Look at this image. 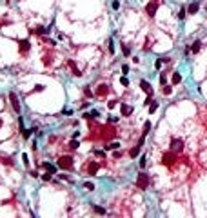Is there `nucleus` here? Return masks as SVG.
<instances>
[{"mask_svg": "<svg viewBox=\"0 0 207 218\" xmlns=\"http://www.w3.org/2000/svg\"><path fill=\"white\" fill-rule=\"evenodd\" d=\"M169 147H171L172 153H180V151H184V140H180V138H172L171 144H169Z\"/></svg>", "mask_w": 207, "mask_h": 218, "instance_id": "f257e3e1", "label": "nucleus"}, {"mask_svg": "<svg viewBox=\"0 0 207 218\" xmlns=\"http://www.w3.org/2000/svg\"><path fill=\"white\" fill-rule=\"evenodd\" d=\"M136 185L140 187V189H147V185H149V176H147L145 173H140V175H138V180H136Z\"/></svg>", "mask_w": 207, "mask_h": 218, "instance_id": "f03ea898", "label": "nucleus"}, {"mask_svg": "<svg viewBox=\"0 0 207 218\" xmlns=\"http://www.w3.org/2000/svg\"><path fill=\"white\" fill-rule=\"evenodd\" d=\"M71 165H73L71 156H62L60 160H58V167H62V169H71Z\"/></svg>", "mask_w": 207, "mask_h": 218, "instance_id": "7ed1b4c3", "label": "nucleus"}, {"mask_svg": "<svg viewBox=\"0 0 207 218\" xmlns=\"http://www.w3.org/2000/svg\"><path fill=\"white\" fill-rule=\"evenodd\" d=\"M9 102H11V106H13V111L20 113V102H18V98H17L15 93H9Z\"/></svg>", "mask_w": 207, "mask_h": 218, "instance_id": "20e7f679", "label": "nucleus"}, {"mask_svg": "<svg viewBox=\"0 0 207 218\" xmlns=\"http://www.w3.org/2000/svg\"><path fill=\"white\" fill-rule=\"evenodd\" d=\"M162 162H164V165H172L174 164V153H165Z\"/></svg>", "mask_w": 207, "mask_h": 218, "instance_id": "39448f33", "label": "nucleus"}, {"mask_svg": "<svg viewBox=\"0 0 207 218\" xmlns=\"http://www.w3.org/2000/svg\"><path fill=\"white\" fill-rule=\"evenodd\" d=\"M156 9H158V4H156V2H149V4H147V15H149V17H155Z\"/></svg>", "mask_w": 207, "mask_h": 218, "instance_id": "423d86ee", "label": "nucleus"}, {"mask_svg": "<svg viewBox=\"0 0 207 218\" xmlns=\"http://www.w3.org/2000/svg\"><path fill=\"white\" fill-rule=\"evenodd\" d=\"M42 167H44V169H46L47 173H53V175L56 173V167L53 165V164H49V162H44V164H42Z\"/></svg>", "mask_w": 207, "mask_h": 218, "instance_id": "0eeeda50", "label": "nucleus"}, {"mask_svg": "<svg viewBox=\"0 0 207 218\" xmlns=\"http://www.w3.org/2000/svg\"><path fill=\"white\" fill-rule=\"evenodd\" d=\"M140 87L144 89V91L147 93V95H153V91H151V86H149V84H147L145 80H140Z\"/></svg>", "mask_w": 207, "mask_h": 218, "instance_id": "6e6552de", "label": "nucleus"}, {"mask_svg": "<svg viewBox=\"0 0 207 218\" xmlns=\"http://www.w3.org/2000/svg\"><path fill=\"white\" fill-rule=\"evenodd\" d=\"M96 95L100 96V98H104V96L107 95V86H100V87L96 89Z\"/></svg>", "mask_w": 207, "mask_h": 218, "instance_id": "1a4fd4ad", "label": "nucleus"}, {"mask_svg": "<svg viewBox=\"0 0 207 218\" xmlns=\"http://www.w3.org/2000/svg\"><path fill=\"white\" fill-rule=\"evenodd\" d=\"M131 113H133V107H131V106H125V104H124V106H122V115H124V116H129Z\"/></svg>", "mask_w": 207, "mask_h": 218, "instance_id": "9d476101", "label": "nucleus"}, {"mask_svg": "<svg viewBox=\"0 0 207 218\" xmlns=\"http://www.w3.org/2000/svg\"><path fill=\"white\" fill-rule=\"evenodd\" d=\"M198 2H194V4H191V6H189V9H187V13H191V15H194L196 11H198Z\"/></svg>", "mask_w": 207, "mask_h": 218, "instance_id": "9b49d317", "label": "nucleus"}, {"mask_svg": "<svg viewBox=\"0 0 207 218\" xmlns=\"http://www.w3.org/2000/svg\"><path fill=\"white\" fill-rule=\"evenodd\" d=\"M20 51H22V53H27V51H29V42H27V40H22V42H20Z\"/></svg>", "mask_w": 207, "mask_h": 218, "instance_id": "f8f14e48", "label": "nucleus"}, {"mask_svg": "<svg viewBox=\"0 0 207 218\" xmlns=\"http://www.w3.org/2000/svg\"><path fill=\"white\" fill-rule=\"evenodd\" d=\"M200 47H202V44H200V40H196V42L193 44V47L189 49V51H191V53H198V51H200Z\"/></svg>", "mask_w": 207, "mask_h": 218, "instance_id": "ddd939ff", "label": "nucleus"}, {"mask_svg": "<svg viewBox=\"0 0 207 218\" xmlns=\"http://www.w3.org/2000/svg\"><path fill=\"white\" fill-rule=\"evenodd\" d=\"M182 82V75L180 73H174V75H172V84H180Z\"/></svg>", "mask_w": 207, "mask_h": 218, "instance_id": "4468645a", "label": "nucleus"}, {"mask_svg": "<svg viewBox=\"0 0 207 218\" xmlns=\"http://www.w3.org/2000/svg\"><path fill=\"white\" fill-rule=\"evenodd\" d=\"M89 167H91V169H89V175H95V173L98 171V167H100V165H98V164H91Z\"/></svg>", "mask_w": 207, "mask_h": 218, "instance_id": "2eb2a0df", "label": "nucleus"}, {"mask_svg": "<svg viewBox=\"0 0 207 218\" xmlns=\"http://www.w3.org/2000/svg\"><path fill=\"white\" fill-rule=\"evenodd\" d=\"M138 153H140V146L135 147V149H133V151L129 153V156H131V158H136V156H138Z\"/></svg>", "mask_w": 207, "mask_h": 218, "instance_id": "dca6fc26", "label": "nucleus"}, {"mask_svg": "<svg viewBox=\"0 0 207 218\" xmlns=\"http://www.w3.org/2000/svg\"><path fill=\"white\" fill-rule=\"evenodd\" d=\"M93 209H95V213H98V215H105V209H104V207H100V205H95Z\"/></svg>", "mask_w": 207, "mask_h": 218, "instance_id": "f3484780", "label": "nucleus"}, {"mask_svg": "<svg viewBox=\"0 0 207 218\" xmlns=\"http://www.w3.org/2000/svg\"><path fill=\"white\" fill-rule=\"evenodd\" d=\"M31 133H33L31 129H22V136L24 138H29V136H31Z\"/></svg>", "mask_w": 207, "mask_h": 218, "instance_id": "a211bd4d", "label": "nucleus"}, {"mask_svg": "<svg viewBox=\"0 0 207 218\" xmlns=\"http://www.w3.org/2000/svg\"><path fill=\"white\" fill-rule=\"evenodd\" d=\"M156 107H158V104H156V102H151V107H149V113H155V111H156Z\"/></svg>", "mask_w": 207, "mask_h": 218, "instance_id": "6ab92c4d", "label": "nucleus"}, {"mask_svg": "<svg viewBox=\"0 0 207 218\" xmlns=\"http://www.w3.org/2000/svg\"><path fill=\"white\" fill-rule=\"evenodd\" d=\"M69 66H71V69H73V73H75V75H80V71L76 69V66H75L73 62H69Z\"/></svg>", "mask_w": 207, "mask_h": 218, "instance_id": "aec40b11", "label": "nucleus"}, {"mask_svg": "<svg viewBox=\"0 0 207 218\" xmlns=\"http://www.w3.org/2000/svg\"><path fill=\"white\" fill-rule=\"evenodd\" d=\"M69 146H71V149H76L80 144H78V140H71V144H69Z\"/></svg>", "mask_w": 207, "mask_h": 218, "instance_id": "412c9836", "label": "nucleus"}, {"mask_svg": "<svg viewBox=\"0 0 207 218\" xmlns=\"http://www.w3.org/2000/svg\"><path fill=\"white\" fill-rule=\"evenodd\" d=\"M120 82H122V86H125V87L129 86V80H127V78H125V75H124V76L120 78Z\"/></svg>", "mask_w": 207, "mask_h": 218, "instance_id": "4be33fe9", "label": "nucleus"}, {"mask_svg": "<svg viewBox=\"0 0 207 218\" xmlns=\"http://www.w3.org/2000/svg\"><path fill=\"white\" fill-rule=\"evenodd\" d=\"M84 185H86V189H89V191H93V189H95V184H91V182H86Z\"/></svg>", "mask_w": 207, "mask_h": 218, "instance_id": "5701e85b", "label": "nucleus"}, {"mask_svg": "<svg viewBox=\"0 0 207 218\" xmlns=\"http://www.w3.org/2000/svg\"><path fill=\"white\" fill-rule=\"evenodd\" d=\"M109 53H111V54L115 53V44H113V40H109Z\"/></svg>", "mask_w": 207, "mask_h": 218, "instance_id": "b1692460", "label": "nucleus"}, {"mask_svg": "<svg viewBox=\"0 0 207 218\" xmlns=\"http://www.w3.org/2000/svg\"><path fill=\"white\" fill-rule=\"evenodd\" d=\"M185 15H187V11H185V9H182V11L178 13V17L182 18V20H184V18H185Z\"/></svg>", "mask_w": 207, "mask_h": 218, "instance_id": "393cba45", "label": "nucleus"}, {"mask_svg": "<svg viewBox=\"0 0 207 218\" xmlns=\"http://www.w3.org/2000/svg\"><path fill=\"white\" fill-rule=\"evenodd\" d=\"M160 84H162V86H165V84H167V78H165V75H162V78H160Z\"/></svg>", "mask_w": 207, "mask_h": 218, "instance_id": "a878e982", "label": "nucleus"}, {"mask_svg": "<svg viewBox=\"0 0 207 218\" xmlns=\"http://www.w3.org/2000/svg\"><path fill=\"white\" fill-rule=\"evenodd\" d=\"M62 113H64V115H67V116H69V115H73V109H64Z\"/></svg>", "mask_w": 207, "mask_h": 218, "instance_id": "bb28decb", "label": "nucleus"}, {"mask_svg": "<svg viewBox=\"0 0 207 218\" xmlns=\"http://www.w3.org/2000/svg\"><path fill=\"white\" fill-rule=\"evenodd\" d=\"M122 71H124V75H127L129 73V66H122Z\"/></svg>", "mask_w": 207, "mask_h": 218, "instance_id": "cd10ccee", "label": "nucleus"}, {"mask_svg": "<svg viewBox=\"0 0 207 218\" xmlns=\"http://www.w3.org/2000/svg\"><path fill=\"white\" fill-rule=\"evenodd\" d=\"M118 147V142H113V144H109V149H116Z\"/></svg>", "mask_w": 207, "mask_h": 218, "instance_id": "c85d7f7f", "label": "nucleus"}, {"mask_svg": "<svg viewBox=\"0 0 207 218\" xmlns=\"http://www.w3.org/2000/svg\"><path fill=\"white\" fill-rule=\"evenodd\" d=\"M122 49H124V54H129V53H131V51H129V47H127L125 44H124V47H122Z\"/></svg>", "mask_w": 207, "mask_h": 218, "instance_id": "c756f323", "label": "nucleus"}, {"mask_svg": "<svg viewBox=\"0 0 207 218\" xmlns=\"http://www.w3.org/2000/svg\"><path fill=\"white\" fill-rule=\"evenodd\" d=\"M44 180H46V182H49V180H51V173H47V175H44Z\"/></svg>", "mask_w": 207, "mask_h": 218, "instance_id": "7c9ffc66", "label": "nucleus"}, {"mask_svg": "<svg viewBox=\"0 0 207 218\" xmlns=\"http://www.w3.org/2000/svg\"><path fill=\"white\" fill-rule=\"evenodd\" d=\"M22 160H24V164H26V165L29 164V160H27V155H22Z\"/></svg>", "mask_w": 207, "mask_h": 218, "instance_id": "2f4dec72", "label": "nucleus"}, {"mask_svg": "<svg viewBox=\"0 0 207 218\" xmlns=\"http://www.w3.org/2000/svg\"><path fill=\"white\" fill-rule=\"evenodd\" d=\"M171 91H172L171 87H165V89H164V93H165V95H171Z\"/></svg>", "mask_w": 207, "mask_h": 218, "instance_id": "473e14b6", "label": "nucleus"}, {"mask_svg": "<svg viewBox=\"0 0 207 218\" xmlns=\"http://www.w3.org/2000/svg\"><path fill=\"white\" fill-rule=\"evenodd\" d=\"M118 7H120V4H118L116 0H115V2H113V9H118Z\"/></svg>", "mask_w": 207, "mask_h": 218, "instance_id": "72a5a7b5", "label": "nucleus"}, {"mask_svg": "<svg viewBox=\"0 0 207 218\" xmlns=\"http://www.w3.org/2000/svg\"><path fill=\"white\" fill-rule=\"evenodd\" d=\"M145 165V156H142V160H140V167H144Z\"/></svg>", "mask_w": 207, "mask_h": 218, "instance_id": "f704fd0d", "label": "nucleus"}]
</instances>
